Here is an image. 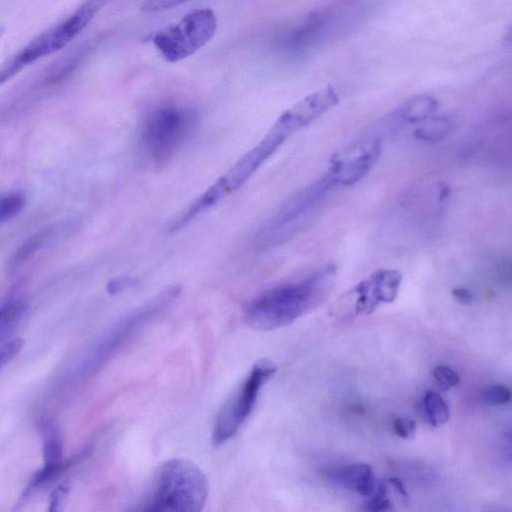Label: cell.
<instances>
[{
    "instance_id": "15",
    "label": "cell",
    "mask_w": 512,
    "mask_h": 512,
    "mask_svg": "<svg viewBox=\"0 0 512 512\" xmlns=\"http://www.w3.org/2000/svg\"><path fill=\"white\" fill-rule=\"evenodd\" d=\"M423 407L428 422L438 427L449 419V407L445 400L434 391H427L423 399Z\"/></svg>"
},
{
    "instance_id": "14",
    "label": "cell",
    "mask_w": 512,
    "mask_h": 512,
    "mask_svg": "<svg viewBox=\"0 0 512 512\" xmlns=\"http://www.w3.org/2000/svg\"><path fill=\"white\" fill-rule=\"evenodd\" d=\"M50 236V230H44L28 238L9 260V269H18L26 264L31 257L45 244Z\"/></svg>"
},
{
    "instance_id": "10",
    "label": "cell",
    "mask_w": 512,
    "mask_h": 512,
    "mask_svg": "<svg viewBox=\"0 0 512 512\" xmlns=\"http://www.w3.org/2000/svg\"><path fill=\"white\" fill-rule=\"evenodd\" d=\"M381 146L373 139L361 143L335 157L329 170L337 180L338 185L351 186L363 179L377 162Z\"/></svg>"
},
{
    "instance_id": "17",
    "label": "cell",
    "mask_w": 512,
    "mask_h": 512,
    "mask_svg": "<svg viewBox=\"0 0 512 512\" xmlns=\"http://www.w3.org/2000/svg\"><path fill=\"white\" fill-rule=\"evenodd\" d=\"M25 206V197L20 193L0 196V224L17 216Z\"/></svg>"
},
{
    "instance_id": "20",
    "label": "cell",
    "mask_w": 512,
    "mask_h": 512,
    "mask_svg": "<svg viewBox=\"0 0 512 512\" xmlns=\"http://www.w3.org/2000/svg\"><path fill=\"white\" fill-rule=\"evenodd\" d=\"M24 346V340L14 338L0 347V368L16 357Z\"/></svg>"
},
{
    "instance_id": "11",
    "label": "cell",
    "mask_w": 512,
    "mask_h": 512,
    "mask_svg": "<svg viewBox=\"0 0 512 512\" xmlns=\"http://www.w3.org/2000/svg\"><path fill=\"white\" fill-rule=\"evenodd\" d=\"M326 476L337 485L354 489L364 497L371 496L377 485L373 470L366 463H352L337 467L326 472Z\"/></svg>"
},
{
    "instance_id": "6",
    "label": "cell",
    "mask_w": 512,
    "mask_h": 512,
    "mask_svg": "<svg viewBox=\"0 0 512 512\" xmlns=\"http://www.w3.org/2000/svg\"><path fill=\"white\" fill-rule=\"evenodd\" d=\"M337 180L328 169L320 178L299 190L265 223L257 235V244L267 248L291 236L314 211Z\"/></svg>"
},
{
    "instance_id": "7",
    "label": "cell",
    "mask_w": 512,
    "mask_h": 512,
    "mask_svg": "<svg viewBox=\"0 0 512 512\" xmlns=\"http://www.w3.org/2000/svg\"><path fill=\"white\" fill-rule=\"evenodd\" d=\"M217 17L210 8L195 9L178 23L170 25L152 38L153 44L168 62L180 61L207 44L215 35Z\"/></svg>"
},
{
    "instance_id": "12",
    "label": "cell",
    "mask_w": 512,
    "mask_h": 512,
    "mask_svg": "<svg viewBox=\"0 0 512 512\" xmlns=\"http://www.w3.org/2000/svg\"><path fill=\"white\" fill-rule=\"evenodd\" d=\"M437 108L436 99L420 95L405 101L396 111V116L407 124H420L432 117Z\"/></svg>"
},
{
    "instance_id": "23",
    "label": "cell",
    "mask_w": 512,
    "mask_h": 512,
    "mask_svg": "<svg viewBox=\"0 0 512 512\" xmlns=\"http://www.w3.org/2000/svg\"><path fill=\"white\" fill-rule=\"evenodd\" d=\"M365 509L368 511H389L392 504L386 496L373 495L365 502Z\"/></svg>"
},
{
    "instance_id": "5",
    "label": "cell",
    "mask_w": 512,
    "mask_h": 512,
    "mask_svg": "<svg viewBox=\"0 0 512 512\" xmlns=\"http://www.w3.org/2000/svg\"><path fill=\"white\" fill-rule=\"evenodd\" d=\"M110 1L85 0L68 17L32 39L0 66V86L27 66L67 46Z\"/></svg>"
},
{
    "instance_id": "1",
    "label": "cell",
    "mask_w": 512,
    "mask_h": 512,
    "mask_svg": "<svg viewBox=\"0 0 512 512\" xmlns=\"http://www.w3.org/2000/svg\"><path fill=\"white\" fill-rule=\"evenodd\" d=\"M336 269L327 265L294 281L269 288L246 306L244 319L255 330L287 326L319 306L327 297Z\"/></svg>"
},
{
    "instance_id": "21",
    "label": "cell",
    "mask_w": 512,
    "mask_h": 512,
    "mask_svg": "<svg viewBox=\"0 0 512 512\" xmlns=\"http://www.w3.org/2000/svg\"><path fill=\"white\" fill-rule=\"evenodd\" d=\"M190 0H145L140 6L144 13H154L174 8Z\"/></svg>"
},
{
    "instance_id": "8",
    "label": "cell",
    "mask_w": 512,
    "mask_h": 512,
    "mask_svg": "<svg viewBox=\"0 0 512 512\" xmlns=\"http://www.w3.org/2000/svg\"><path fill=\"white\" fill-rule=\"evenodd\" d=\"M276 365L269 359L258 360L234 395L221 409L213 429L212 440L221 445L232 438L251 414L265 383L273 377Z\"/></svg>"
},
{
    "instance_id": "3",
    "label": "cell",
    "mask_w": 512,
    "mask_h": 512,
    "mask_svg": "<svg viewBox=\"0 0 512 512\" xmlns=\"http://www.w3.org/2000/svg\"><path fill=\"white\" fill-rule=\"evenodd\" d=\"M198 123L196 111L176 102H164L142 118L138 133L140 149L155 165H163L182 148Z\"/></svg>"
},
{
    "instance_id": "24",
    "label": "cell",
    "mask_w": 512,
    "mask_h": 512,
    "mask_svg": "<svg viewBox=\"0 0 512 512\" xmlns=\"http://www.w3.org/2000/svg\"><path fill=\"white\" fill-rule=\"evenodd\" d=\"M452 295L463 304H469L473 299L471 291L463 287L454 288Z\"/></svg>"
},
{
    "instance_id": "9",
    "label": "cell",
    "mask_w": 512,
    "mask_h": 512,
    "mask_svg": "<svg viewBox=\"0 0 512 512\" xmlns=\"http://www.w3.org/2000/svg\"><path fill=\"white\" fill-rule=\"evenodd\" d=\"M402 275L394 269H380L369 278L358 283L356 294V314L368 315L374 312L380 303H391L397 297Z\"/></svg>"
},
{
    "instance_id": "13",
    "label": "cell",
    "mask_w": 512,
    "mask_h": 512,
    "mask_svg": "<svg viewBox=\"0 0 512 512\" xmlns=\"http://www.w3.org/2000/svg\"><path fill=\"white\" fill-rule=\"evenodd\" d=\"M452 130L451 122L444 117H430L419 124L414 136L423 141H439L445 138Z\"/></svg>"
},
{
    "instance_id": "22",
    "label": "cell",
    "mask_w": 512,
    "mask_h": 512,
    "mask_svg": "<svg viewBox=\"0 0 512 512\" xmlns=\"http://www.w3.org/2000/svg\"><path fill=\"white\" fill-rule=\"evenodd\" d=\"M395 433L401 438H410L416 431V422L409 418H396L393 422Z\"/></svg>"
},
{
    "instance_id": "16",
    "label": "cell",
    "mask_w": 512,
    "mask_h": 512,
    "mask_svg": "<svg viewBox=\"0 0 512 512\" xmlns=\"http://www.w3.org/2000/svg\"><path fill=\"white\" fill-rule=\"evenodd\" d=\"M43 433L45 466H58L62 456L61 439L55 427L49 423L44 424Z\"/></svg>"
},
{
    "instance_id": "26",
    "label": "cell",
    "mask_w": 512,
    "mask_h": 512,
    "mask_svg": "<svg viewBox=\"0 0 512 512\" xmlns=\"http://www.w3.org/2000/svg\"><path fill=\"white\" fill-rule=\"evenodd\" d=\"M391 486L395 489V491L403 498H408V493L403 485V483L398 478H390L388 480Z\"/></svg>"
},
{
    "instance_id": "27",
    "label": "cell",
    "mask_w": 512,
    "mask_h": 512,
    "mask_svg": "<svg viewBox=\"0 0 512 512\" xmlns=\"http://www.w3.org/2000/svg\"><path fill=\"white\" fill-rule=\"evenodd\" d=\"M4 33H5V28L3 26H0V40L2 39Z\"/></svg>"
},
{
    "instance_id": "4",
    "label": "cell",
    "mask_w": 512,
    "mask_h": 512,
    "mask_svg": "<svg viewBox=\"0 0 512 512\" xmlns=\"http://www.w3.org/2000/svg\"><path fill=\"white\" fill-rule=\"evenodd\" d=\"M209 484L205 474L192 461L173 458L165 462L155 491L144 507L148 512H197L205 506Z\"/></svg>"
},
{
    "instance_id": "2",
    "label": "cell",
    "mask_w": 512,
    "mask_h": 512,
    "mask_svg": "<svg viewBox=\"0 0 512 512\" xmlns=\"http://www.w3.org/2000/svg\"><path fill=\"white\" fill-rule=\"evenodd\" d=\"M295 133V129L280 115L257 144L182 211L169 227L170 232L180 230L203 211L239 190Z\"/></svg>"
},
{
    "instance_id": "19",
    "label": "cell",
    "mask_w": 512,
    "mask_h": 512,
    "mask_svg": "<svg viewBox=\"0 0 512 512\" xmlns=\"http://www.w3.org/2000/svg\"><path fill=\"white\" fill-rule=\"evenodd\" d=\"M483 398L489 405H503L510 401V390L505 385H493L484 391Z\"/></svg>"
},
{
    "instance_id": "25",
    "label": "cell",
    "mask_w": 512,
    "mask_h": 512,
    "mask_svg": "<svg viewBox=\"0 0 512 512\" xmlns=\"http://www.w3.org/2000/svg\"><path fill=\"white\" fill-rule=\"evenodd\" d=\"M65 494V489L61 487L52 493L50 500V511H55L59 509V506L61 505L63 496Z\"/></svg>"
},
{
    "instance_id": "18",
    "label": "cell",
    "mask_w": 512,
    "mask_h": 512,
    "mask_svg": "<svg viewBox=\"0 0 512 512\" xmlns=\"http://www.w3.org/2000/svg\"><path fill=\"white\" fill-rule=\"evenodd\" d=\"M435 381L444 389H450L458 385L459 375L449 366L437 365L433 369Z\"/></svg>"
}]
</instances>
